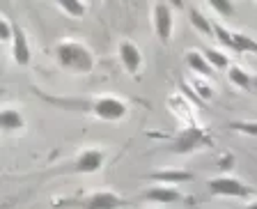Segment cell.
<instances>
[{
    "mask_svg": "<svg viewBox=\"0 0 257 209\" xmlns=\"http://www.w3.org/2000/svg\"><path fill=\"white\" fill-rule=\"evenodd\" d=\"M32 92L46 103H53L64 111H74V113H87L94 115L101 122H122L128 115V103L119 96H92V99H62V96H48L46 92H42L39 87H32Z\"/></svg>",
    "mask_w": 257,
    "mask_h": 209,
    "instance_id": "6da1fadb",
    "label": "cell"
},
{
    "mask_svg": "<svg viewBox=\"0 0 257 209\" xmlns=\"http://www.w3.org/2000/svg\"><path fill=\"white\" fill-rule=\"evenodd\" d=\"M58 67L71 74H90L94 69V51L80 39H62L53 46Z\"/></svg>",
    "mask_w": 257,
    "mask_h": 209,
    "instance_id": "7a4b0ae2",
    "label": "cell"
},
{
    "mask_svg": "<svg viewBox=\"0 0 257 209\" xmlns=\"http://www.w3.org/2000/svg\"><path fill=\"white\" fill-rule=\"evenodd\" d=\"M108 159V152L101 147H85L71 161L62 163V166L53 168V175H94L103 168Z\"/></svg>",
    "mask_w": 257,
    "mask_h": 209,
    "instance_id": "3957f363",
    "label": "cell"
},
{
    "mask_svg": "<svg viewBox=\"0 0 257 209\" xmlns=\"http://www.w3.org/2000/svg\"><path fill=\"white\" fill-rule=\"evenodd\" d=\"M126 200L115 191H92L78 198L55 200V207L62 209H122Z\"/></svg>",
    "mask_w": 257,
    "mask_h": 209,
    "instance_id": "277c9868",
    "label": "cell"
},
{
    "mask_svg": "<svg viewBox=\"0 0 257 209\" xmlns=\"http://www.w3.org/2000/svg\"><path fill=\"white\" fill-rule=\"evenodd\" d=\"M211 145H214V138H211L202 127L188 124V127H184L182 131L175 136V140L170 143L168 150H170L172 154H193V152H198V150H207Z\"/></svg>",
    "mask_w": 257,
    "mask_h": 209,
    "instance_id": "5b68a950",
    "label": "cell"
},
{
    "mask_svg": "<svg viewBox=\"0 0 257 209\" xmlns=\"http://www.w3.org/2000/svg\"><path fill=\"white\" fill-rule=\"evenodd\" d=\"M207 188L211 195H220V198H250L255 195L250 186H248L243 179L239 177H232V175H218V177H211L207 182Z\"/></svg>",
    "mask_w": 257,
    "mask_h": 209,
    "instance_id": "8992f818",
    "label": "cell"
},
{
    "mask_svg": "<svg viewBox=\"0 0 257 209\" xmlns=\"http://www.w3.org/2000/svg\"><path fill=\"white\" fill-rule=\"evenodd\" d=\"M152 26L159 42L168 46L172 39V30H175V16H172V7L168 3H154L152 5Z\"/></svg>",
    "mask_w": 257,
    "mask_h": 209,
    "instance_id": "52a82bcc",
    "label": "cell"
},
{
    "mask_svg": "<svg viewBox=\"0 0 257 209\" xmlns=\"http://www.w3.org/2000/svg\"><path fill=\"white\" fill-rule=\"evenodd\" d=\"M117 55H119V62L122 67L126 69V74L136 76L143 67V51L138 48V44L131 42V39H122L117 44Z\"/></svg>",
    "mask_w": 257,
    "mask_h": 209,
    "instance_id": "ba28073f",
    "label": "cell"
},
{
    "mask_svg": "<svg viewBox=\"0 0 257 209\" xmlns=\"http://www.w3.org/2000/svg\"><path fill=\"white\" fill-rule=\"evenodd\" d=\"M12 58L19 67H28L32 60V48L30 42H28V35L21 26H16L14 30V42H12Z\"/></svg>",
    "mask_w": 257,
    "mask_h": 209,
    "instance_id": "9c48e42d",
    "label": "cell"
},
{
    "mask_svg": "<svg viewBox=\"0 0 257 209\" xmlns=\"http://www.w3.org/2000/svg\"><path fill=\"white\" fill-rule=\"evenodd\" d=\"M147 179L156 184H163V186H175V184H188L193 182V172L188 170H175V168H168V170H154L147 175Z\"/></svg>",
    "mask_w": 257,
    "mask_h": 209,
    "instance_id": "30bf717a",
    "label": "cell"
},
{
    "mask_svg": "<svg viewBox=\"0 0 257 209\" xmlns=\"http://www.w3.org/2000/svg\"><path fill=\"white\" fill-rule=\"evenodd\" d=\"M143 198L150 200V202L172 204V202H182V200H184V193L179 191V188H175V186H163V184H159V186L147 188V191L143 193Z\"/></svg>",
    "mask_w": 257,
    "mask_h": 209,
    "instance_id": "8fae6325",
    "label": "cell"
},
{
    "mask_svg": "<svg viewBox=\"0 0 257 209\" xmlns=\"http://www.w3.org/2000/svg\"><path fill=\"white\" fill-rule=\"evenodd\" d=\"M0 127L5 134H14V131H23L26 129V118H23L21 108L5 106L0 113Z\"/></svg>",
    "mask_w": 257,
    "mask_h": 209,
    "instance_id": "7c38bea8",
    "label": "cell"
},
{
    "mask_svg": "<svg viewBox=\"0 0 257 209\" xmlns=\"http://www.w3.org/2000/svg\"><path fill=\"white\" fill-rule=\"evenodd\" d=\"M184 60H186V67L191 71H195V74L204 76V78H211L214 76V67L207 62V58H204L202 51H195V48H191V51H186L184 53Z\"/></svg>",
    "mask_w": 257,
    "mask_h": 209,
    "instance_id": "4fadbf2b",
    "label": "cell"
},
{
    "mask_svg": "<svg viewBox=\"0 0 257 209\" xmlns=\"http://www.w3.org/2000/svg\"><path fill=\"white\" fill-rule=\"evenodd\" d=\"M188 16H191L193 28H195L198 32H202L204 37H211V35H214V23L209 21V19L198 10V7H191V10H188Z\"/></svg>",
    "mask_w": 257,
    "mask_h": 209,
    "instance_id": "5bb4252c",
    "label": "cell"
},
{
    "mask_svg": "<svg viewBox=\"0 0 257 209\" xmlns=\"http://www.w3.org/2000/svg\"><path fill=\"white\" fill-rule=\"evenodd\" d=\"M227 78H230L232 85L241 87V90H248V87H252V76L248 74L243 67H236V64H232L230 69H227Z\"/></svg>",
    "mask_w": 257,
    "mask_h": 209,
    "instance_id": "9a60e30c",
    "label": "cell"
},
{
    "mask_svg": "<svg viewBox=\"0 0 257 209\" xmlns=\"http://www.w3.org/2000/svg\"><path fill=\"white\" fill-rule=\"evenodd\" d=\"M55 7H58L60 12H64L67 16H71V19H83L87 12V5L80 3V0H58Z\"/></svg>",
    "mask_w": 257,
    "mask_h": 209,
    "instance_id": "2e32d148",
    "label": "cell"
},
{
    "mask_svg": "<svg viewBox=\"0 0 257 209\" xmlns=\"http://www.w3.org/2000/svg\"><path fill=\"white\" fill-rule=\"evenodd\" d=\"M204 58H207V62L214 67V69L218 71H227L232 67L230 60H227V55L223 53V51H218V48H202Z\"/></svg>",
    "mask_w": 257,
    "mask_h": 209,
    "instance_id": "e0dca14e",
    "label": "cell"
},
{
    "mask_svg": "<svg viewBox=\"0 0 257 209\" xmlns=\"http://www.w3.org/2000/svg\"><path fill=\"white\" fill-rule=\"evenodd\" d=\"M232 37H234V51L236 53H257V42L246 35V32H232Z\"/></svg>",
    "mask_w": 257,
    "mask_h": 209,
    "instance_id": "ac0fdd59",
    "label": "cell"
},
{
    "mask_svg": "<svg viewBox=\"0 0 257 209\" xmlns=\"http://www.w3.org/2000/svg\"><path fill=\"white\" fill-rule=\"evenodd\" d=\"M209 7H211L218 16H223V19H232L236 12V7L232 5L230 0H209Z\"/></svg>",
    "mask_w": 257,
    "mask_h": 209,
    "instance_id": "d6986e66",
    "label": "cell"
},
{
    "mask_svg": "<svg viewBox=\"0 0 257 209\" xmlns=\"http://www.w3.org/2000/svg\"><path fill=\"white\" fill-rule=\"evenodd\" d=\"M214 37L218 39L220 44H225L230 51H234V37H232V30H227V28L220 26V23H214Z\"/></svg>",
    "mask_w": 257,
    "mask_h": 209,
    "instance_id": "ffe728a7",
    "label": "cell"
},
{
    "mask_svg": "<svg viewBox=\"0 0 257 209\" xmlns=\"http://www.w3.org/2000/svg\"><path fill=\"white\" fill-rule=\"evenodd\" d=\"M227 127L234 129V131H239V134L257 136V122H250V120H236V122H230Z\"/></svg>",
    "mask_w": 257,
    "mask_h": 209,
    "instance_id": "44dd1931",
    "label": "cell"
},
{
    "mask_svg": "<svg viewBox=\"0 0 257 209\" xmlns=\"http://www.w3.org/2000/svg\"><path fill=\"white\" fill-rule=\"evenodd\" d=\"M216 166H218V172L227 175V172L236 166V156L232 154V152H223V154L218 156V161H216Z\"/></svg>",
    "mask_w": 257,
    "mask_h": 209,
    "instance_id": "7402d4cb",
    "label": "cell"
},
{
    "mask_svg": "<svg viewBox=\"0 0 257 209\" xmlns=\"http://www.w3.org/2000/svg\"><path fill=\"white\" fill-rule=\"evenodd\" d=\"M14 30H16V26H12L7 19H0V42L3 44L14 42Z\"/></svg>",
    "mask_w": 257,
    "mask_h": 209,
    "instance_id": "603a6c76",
    "label": "cell"
},
{
    "mask_svg": "<svg viewBox=\"0 0 257 209\" xmlns=\"http://www.w3.org/2000/svg\"><path fill=\"white\" fill-rule=\"evenodd\" d=\"M193 90L198 92V96H200V99H202V101H209V99H211V94H214V92L209 90L207 85H202L200 80H193Z\"/></svg>",
    "mask_w": 257,
    "mask_h": 209,
    "instance_id": "cb8c5ba5",
    "label": "cell"
},
{
    "mask_svg": "<svg viewBox=\"0 0 257 209\" xmlns=\"http://www.w3.org/2000/svg\"><path fill=\"white\" fill-rule=\"evenodd\" d=\"M243 209H257V202H250V204H246Z\"/></svg>",
    "mask_w": 257,
    "mask_h": 209,
    "instance_id": "d4e9b609",
    "label": "cell"
},
{
    "mask_svg": "<svg viewBox=\"0 0 257 209\" xmlns=\"http://www.w3.org/2000/svg\"><path fill=\"white\" fill-rule=\"evenodd\" d=\"M252 90L257 92V76H255V78H252Z\"/></svg>",
    "mask_w": 257,
    "mask_h": 209,
    "instance_id": "484cf974",
    "label": "cell"
}]
</instances>
